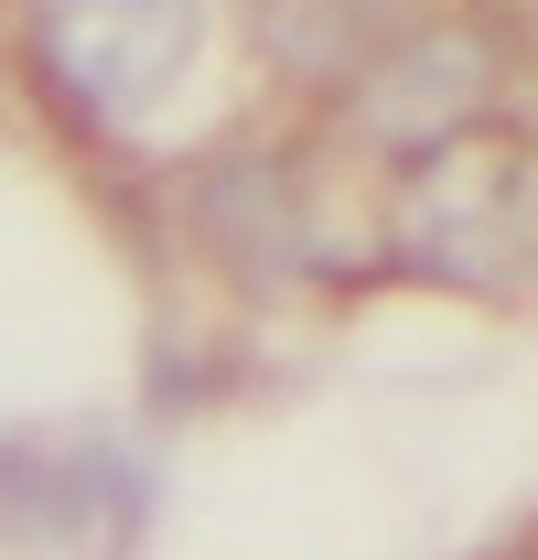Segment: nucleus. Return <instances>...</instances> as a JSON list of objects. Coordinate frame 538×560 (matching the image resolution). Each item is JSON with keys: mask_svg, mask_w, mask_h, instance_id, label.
Wrapping results in <instances>:
<instances>
[{"mask_svg": "<svg viewBox=\"0 0 538 560\" xmlns=\"http://www.w3.org/2000/svg\"><path fill=\"white\" fill-rule=\"evenodd\" d=\"M33 75L75 108V130H151L204 55V0H22Z\"/></svg>", "mask_w": 538, "mask_h": 560, "instance_id": "f03ea898", "label": "nucleus"}, {"mask_svg": "<svg viewBox=\"0 0 538 560\" xmlns=\"http://www.w3.org/2000/svg\"><path fill=\"white\" fill-rule=\"evenodd\" d=\"M151 475L86 431H0V550L33 560H130Z\"/></svg>", "mask_w": 538, "mask_h": 560, "instance_id": "7ed1b4c3", "label": "nucleus"}, {"mask_svg": "<svg viewBox=\"0 0 538 560\" xmlns=\"http://www.w3.org/2000/svg\"><path fill=\"white\" fill-rule=\"evenodd\" d=\"M388 226H399V270L442 291H484V302L538 291V140L495 119L442 130L431 151H409Z\"/></svg>", "mask_w": 538, "mask_h": 560, "instance_id": "f257e3e1", "label": "nucleus"}]
</instances>
